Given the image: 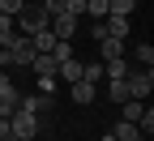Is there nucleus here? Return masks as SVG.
<instances>
[{"label":"nucleus","instance_id":"nucleus-1","mask_svg":"<svg viewBox=\"0 0 154 141\" xmlns=\"http://www.w3.org/2000/svg\"><path fill=\"white\" fill-rule=\"evenodd\" d=\"M13 26H17V34H38V30H47L51 26V13L43 9V0H26V5H22V13H17L13 17Z\"/></svg>","mask_w":154,"mask_h":141},{"label":"nucleus","instance_id":"nucleus-2","mask_svg":"<svg viewBox=\"0 0 154 141\" xmlns=\"http://www.w3.org/2000/svg\"><path fill=\"white\" fill-rule=\"evenodd\" d=\"M124 86H128V98H150V90H154V69H150V64H146V69H128Z\"/></svg>","mask_w":154,"mask_h":141},{"label":"nucleus","instance_id":"nucleus-3","mask_svg":"<svg viewBox=\"0 0 154 141\" xmlns=\"http://www.w3.org/2000/svg\"><path fill=\"white\" fill-rule=\"evenodd\" d=\"M9 133H13V137H38V115L26 111V107H13V115H9Z\"/></svg>","mask_w":154,"mask_h":141},{"label":"nucleus","instance_id":"nucleus-4","mask_svg":"<svg viewBox=\"0 0 154 141\" xmlns=\"http://www.w3.org/2000/svg\"><path fill=\"white\" fill-rule=\"evenodd\" d=\"M30 69H34L38 77H56V69H60V60H56L51 51H34V60H30Z\"/></svg>","mask_w":154,"mask_h":141},{"label":"nucleus","instance_id":"nucleus-5","mask_svg":"<svg viewBox=\"0 0 154 141\" xmlns=\"http://www.w3.org/2000/svg\"><path fill=\"white\" fill-rule=\"evenodd\" d=\"M51 34H56V38H73V34H77V17H73V13H56V17H51Z\"/></svg>","mask_w":154,"mask_h":141},{"label":"nucleus","instance_id":"nucleus-6","mask_svg":"<svg viewBox=\"0 0 154 141\" xmlns=\"http://www.w3.org/2000/svg\"><path fill=\"white\" fill-rule=\"evenodd\" d=\"M69 90H73V103H82V107L99 98V86H94V81H82V77H77V81H73Z\"/></svg>","mask_w":154,"mask_h":141},{"label":"nucleus","instance_id":"nucleus-7","mask_svg":"<svg viewBox=\"0 0 154 141\" xmlns=\"http://www.w3.org/2000/svg\"><path fill=\"white\" fill-rule=\"evenodd\" d=\"M103 77H107V81H120V77H128V60H124V56L103 60Z\"/></svg>","mask_w":154,"mask_h":141},{"label":"nucleus","instance_id":"nucleus-8","mask_svg":"<svg viewBox=\"0 0 154 141\" xmlns=\"http://www.w3.org/2000/svg\"><path fill=\"white\" fill-rule=\"evenodd\" d=\"M111 137H116V141H146V137H141V128L133 124V120H120V124L111 128Z\"/></svg>","mask_w":154,"mask_h":141},{"label":"nucleus","instance_id":"nucleus-9","mask_svg":"<svg viewBox=\"0 0 154 141\" xmlns=\"http://www.w3.org/2000/svg\"><path fill=\"white\" fill-rule=\"evenodd\" d=\"M56 77H64V81L73 86L77 77H82V60H77V56H73V60H60V69H56Z\"/></svg>","mask_w":154,"mask_h":141},{"label":"nucleus","instance_id":"nucleus-10","mask_svg":"<svg viewBox=\"0 0 154 141\" xmlns=\"http://www.w3.org/2000/svg\"><path fill=\"white\" fill-rule=\"evenodd\" d=\"M99 51H103V60L124 56V38H99Z\"/></svg>","mask_w":154,"mask_h":141},{"label":"nucleus","instance_id":"nucleus-11","mask_svg":"<svg viewBox=\"0 0 154 141\" xmlns=\"http://www.w3.org/2000/svg\"><path fill=\"white\" fill-rule=\"evenodd\" d=\"M30 43H34V51H51V47H56L51 26H47V30H38V34H30Z\"/></svg>","mask_w":154,"mask_h":141},{"label":"nucleus","instance_id":"nucleus-12","mask_svg":"<svg viewBox=\"0 0 154 141\" xmlns=\"http://www.w3.org/2000/svg\"><path fill=\"white\" fill-rule=\"evenodd\" d=\"M133 9H137V0H107V13L111 17H128Z\"/></svg>","mask_w":154,"mask_h":141},{"label":"nucleus","instance_id":"nucleus-13","mask_svg":"<svg viewBox=\"0 0 154 141\" xmlns=\"http://www.w3.org/2000/svg\"><path fill=\"white\" fill-rule=\"evenodd\" d=\"M86 17L103 22V17H107V0H86Z\"/></svg>","mask_w":154,"mask_h":141},{"label":"nucleus","instance_id":"nucleus-14","mask_svg":"<svg viewBox=\"0 0 154 141\" xmlns=\"http://www.w3.org/2000/svg\"><path fill=\"white\" fill-rule=\"evenodd\" d=\"M82 81H94V86L103 81V60L99 64H82Z\"/></svg>","mask_w":154,"mask_h":141},{"label":"nucleus","instance_id":"nucleus-15","mask_svg":"<svg viewBox=\"0 0 154 141\" xmlns=\"http://www.w3.org/2000/svg\"><path fill=\"white\" fill-rule=\"evenodd\" d=\"M137 128H141V137H150V133H154V111H150V107L141 111V120H137Z\"/></svg>","mask_w":154,"mask_h":141},{"label":"nucleus","instance_id":"nucleus-16","mask_svg":"<svg viewBox=\"0 0 154 141\" xmlns=\"http://www.w3.org/2000/svg\"><path fill=\"white\" fill-rule=\"evenodd\" d=\"M22 5H26V0H0V13H5V17H17Z\"/></svg>","mask_w":154,"mask_h":141},{"label":"nucleus","instance_id":"nucleus-17","mask_svg":"<svg viewBox=\"0 0 154 141\" xmlns=\"http://www.w3.org/2000/svg\"><path fill=\"white\" fill-rule=\"evenodd\" d=\"M124 98H128V86H124V77H120V81H111V103H124Z\"/></svg>","mask_w":154,"mask_h":141},{"label":"nucleus","instance_id":"nucleus-18","mask_svg":"<svg viewBox=\"0 0 154 141\" xmlns=\"http://www.w3.org/2000/svg\"><path fill=\"white\" fill-rule=\"evenodd\" d=\"M38 94L51 98V94H56V77H38Z\"/></svg>","mask_w":154,"mask_h":141},{"label":"nucleus","instance_id":"nucleus-19","mask_svg":"<svg viewBox=\"0 0 154 141\" xmlns=\"http://www.w3.org/2000/svg\"><path fill=\"white\" fill-rule=\"evenodd\" d=\"M137 60H141V64H154V47L141 43V47H137Z\"/></svg>","mask_w":154,"mask_h":141},{"label":"nucleus","instance_id":"nucleus-20","mask_svg":"<svg viewBox=\"0 0 154 141\" xmlns=\"http://www.w3.org/2000/svg\"><path fill=\"white\" fill-rule=\"evenodd\" d=\"M13 133H9V120H0V141H9Z\"/></svg>","mask_w":154,"mask_h":141},{"label":"nucleus","instance_id":"nucleus-21","mask_svg":"<svg viewBox=\"0 0 154 141\" xmlns=\"http://www.w3.org/2000/svg\"><path fill=\"white\" fill-rule=\"evenodd\" d=\"M13 141H34V137H13Z\"/></svg>","mask_w":154,"mask_h":141},{"label":"nucleus","instance_id":"nucleus-22","mask_svg":"<svg viewBox=\"0 0 154 141\" xmlns=\"http://www.w3.org/2000/svg\"><path fill=\"white\" fill-rule=\"evenodd\" d=\"M103 141H116V137H111V133H107V137H103Z\"/></svg>","mask_w":154,"mask_h":141},{"label":"nucleus","instance_id":"nucleus-23","mask_svg":"<svg viewBox=\"0 0 154 141\" xmlns=\"http://www.w3.org/2000/svg\"><path fill=\"white\" fill-rule=\"evenodd\" d=\"M0 77H5V64H0Z\"/></svg>","mask_w":154,"mask_h":141},{"label":"nucleus","instance_id":"nucleus-24","mask_svg":"<svg viewBox=\"0 0 154 141\" xmlns=\"http://www.w3.org/2000/svg\"><path fill=\"white\" fill-rule=\"evenodd\" d=\"M47 141H56V137H47Z\"/></svg>","mask_w":154,"mask_h":141}]
</instances>
